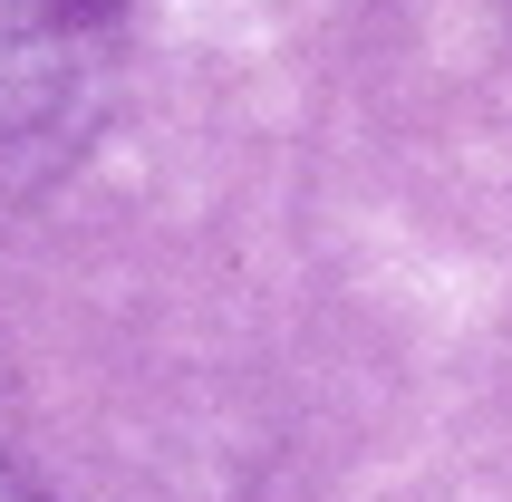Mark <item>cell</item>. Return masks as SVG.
<instances>
[{
  "instance_id": "1",
  "label": "cell",
  "mask_w": 512,
  "mask_h": 502,
  "mask_svg": "<svg viewBox=\"0 0 512 502\" xmlns=\"http://www.w3.org/2000/svg\"><path fill=\"white\" fill-rule=\"evenodd\" d=\"M126 78V0H0V213L78 165Z\"/></svg>"
},
{
  "instance_id": "2",
  "label": "cell",
  "mask_w": 512,
  "mask_h": 502,
  "mask_svg": "<svg viewBox=\"0 0 512 502\" xmlns=\"http://www.w3.org/2000/svg\"><path fill=\"white\" fill-rule=\"evenodd\" d=\"M0 502H49V493H39L29 474H10V464H0Z\"/></svg>"
}]
</instances>
